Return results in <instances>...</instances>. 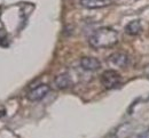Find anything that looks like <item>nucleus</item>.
I'll return each instance as SVG.
<instances>
[{
	"label": "nucleus",
	"mask_w": 149,
	"mask_h": 138,
	"mask_svg": "<svg viewBox=\"0 0 149 138\" xmlns=\"http://www.w3.org/2000/svg\"><path fill=\"white\" fill-rule=\"evenodd\" d=\"M111 0H79V3L87 9H97L108 6Z\"/></svg>",
	"instance_id": "0eeeda50"
},
{
	"label": "nucleus",
	"mask_w": 149,
	"mask_h": 138,
	"mask_svg": "<svg viewBox=\"0 0 149 138\" xmlns=\"http://www.w3.org/2000/svg\"><path fill=\"white\" fill-rule=\"evenodd\" d=\"M5 37H6V32L2 29H0V39H3Z\"/></svg>",
	"instance_id": "1a4fd4ad"
},
{
	"label": "nucleus",
	"mask_w": 149,
	"mask_h": 138,
	"mask_svg": "<svg viewBox=\"0 0 149 138\" xmlns=\"http://www.w3.org/2000/svg\"><path fill=\"white\" fill-rule=\"evenodd\" d=\"M101 83L108 90L115 89L122 83V77L115 70H107L101 74Z\"/></svg>",
	"instance_id": "f03ea898"
},
{
	"label": "nucleus",
	"mask_w": 149,
	"mask_h": 138,
	"mask_svg": "<svg viewBox=\"0 0 149 138\" xmlns=\"http://www.w3.org/2000/svg\"><path fill=\"white\" fill-rule=\"evenodd\" d=\"M108 62L113 65V66H118V67H126L129 64H130V57L127 54L125 53H113L109 56L108 58Z\"/></svg>",
	"instance_id": "20e7f679"
},
{
	"label": "nucleus",
	"mask_w": 149,
	"mask_h": 138,
	"mask_svg": "<svg viewBox=\"0 0 149 138\" xmlns=\"http://www.w3.org/2000/svg\"><path fill=\"white\" fill-rule=\"evenodd\" d=\"M142 31V26H141V23L139 20H134L131 21L130 23H127V25L125 26V32L129 34V36H139Z\"/></svg>",
	"instance_id": "6e6552de"
},
{
	"label": "nucleus",
	"mask_w": 149,
	"mask_h": 138,
	"mask_svg": "<svg viewBox=\"0 0 149 138\" xmlns=\"http://www.w3.org/2000/svg\"><path fill=\"white\" fill-rule=\"evenodd\" d=\"M49 90H51L49 86L42 83V84L37 86L36 88L31 89L29 91V94H28L26 97H28L29 100H31V102H39V100H41V99L45 98L47 96V94L49 93Z\"/></svg>",
	"instance_id": "7ed1b4c3"
},
{
	"label": "nucleus",
	"mask_w": 149,
	"mask_h": 138,
	"mask_svg": "<svg viewBox=\"0 0 149 138\" xmlns=\"http://www.w3.org/2000/svg\"><path fill=\"white\" fill-rule=\"evenodd\" d=\"M72 79L71 77L68 74V73H62V74H58L56 76L55 79H54V86H55L57 89L60 90H64V89H68L72 86Z\"/></svg>",
	"instance_id": "39448f33"
},
{
	"label": "nucleus",
	"mask_w": 149,
	"mask_h": 138,
	"mask_svg": "<svg viewBox=\"0 0 149 138\" xmlns=\"http://www.w3.org/2000/svg\"><path fill=\"white\" fill-rule=\"evenodd\" d=\"M80 66L86 71H96L101 67V62L92 56H85L80 59Z\"/></svg>",
	"instance_id": "423d86ee"
},
{
	"label": "nucleus",
	"mask_w": 149,
	"mask_h": 138,
	"mask_svg": "<svg viewBox=\"0 0 149 138\" xmlns=\"http://www.w3.org/2000/svg\"><path fill=\"white\" fill-rule=\"evenodd\" d=\"M118 42V33L111 27H100L88 38V43L95 49L111 48Z\"/></svg>",
	"instance_id": "f257e3e1"
}]
</instances>
